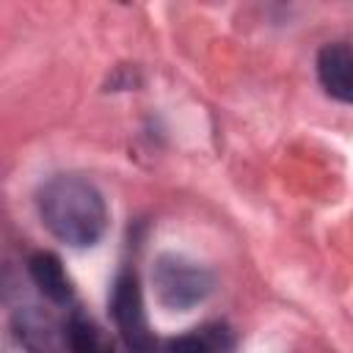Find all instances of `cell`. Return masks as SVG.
Wrapping results in <instances>:
<instances>
[{
    "mask_svg": "<svg viewBox=\"0 0 353 353\" xmlns=\"http://www.w3.org/2000/svg\"><path fill=\"white\" fill-rule=\"evenodd\" d=\"M41 223L66 245H94L108 226L102 193L83 176H52L39 190Z\"/></svg>",
    "mask_w": 353,
    "mask_h": 353,
    "instance_id": "1",
    "label": "cell"
},
{
    "mask_svg": "<svg viewBox=\"0 0 353 353\" xmlns=\"http://www.w3.org/2000/svg\"><path fill=\"white\" fill-rule=\"evenodd\" d=\"M149 353H210L207 342L201 339V334H185V336H176V339H168V342H154V347Z\"/></svg>",
    "mask_w": 353,
    "mask_h": 353,
    "instance_id": "8",
    "label": "cell"
},
{
    "mask_svg": "<svg viewBox=\"0 0 353 353\" xmlns=\"http://www.w3.org/2000/svg\"><path fill=\"white\" fill-rule=\"evenodd\" d=\"M28 270H30V279L33 284L39 287V292L52 301V303H69L74 290H72V281L63 270V262L52 254V251H36L28 262Z\"/></svg>",
    "mask_w": 353,
    "mask_h": 353,
    "instance_id": "6",
    "label": "cell"
},
{
    "mask_svg": "<svg viewBox=\"0 0 353 353\" xmlns=\"http://www.w3.org/2000/svg\"><path fill=\"white\" fill-rule=\"evenodd\" d=\"M110 314H113V323L132 353H149L154 347L157 339L149 331L143 295H141V284H138L135 273L121 270L116 276L113 290H110Z\"/></svg>",
    "mask_w": 353,
    "mask_h": 353,
    "instance_id": "3",
    "label": "cell"
},
{
    "mask_svg": "<svg viewBox=\"0 0 353 353\" xmlns=\"http://www.w3.org/2000/svg\"><path fill=\"white\" fill-rule=\"evenodd\" d=\"M17 336L28 353H63L66 350V325H58L55 317L44 314L36 306H28L17 314Z\"/></svg>",
    "mask_w": 353,
    "mask_h": 353,
    "instance_id": "4",
    "label": "cell"
},
{
    "mask_svg": "<svg viewBox=\"0 0 353 353\" xmlns=\"http://www.w3.org/2000/svg\"><path fill=\"white\" fill-rule=\"evenodd\" d=\"M317 77L334 99H339V102L353 99V52L345 41H334L320 50Z\"/></svg>",
    "mask_w": 353,
    "mask_h": 353,
    "instance_id": "5",
    "label": "cell"
},
{
    "mask_svg": "<svg viewBox=\"0 0 353 353\" xmlns=\"http://www.w3.org/2000/svg\"><path fill=\"white\" fill-rule=\"evenodd\" d=\"M66 350L69 353H113V342L91 317L74 312L66 320Z\"/></svg>",
    "mask_w": 353,
    "mask_h": 353,
    "instance_id": "7",
    "label": "cell"
},
{
    "mask_svg": "<svg viewBox=\"0 0 353 353\" xmlns=\"http://www.w3.org/2000/svg\"><path fill=\"white\" fill-rule=\"evenodd\" d=\"M154 295L165 309L185 312L201 303L212 290V273L199 262H190L179 254H163L152 270Z\"/></svg>",
    "mask_w": 353,
    "mask_h": 353,
    "instance_id": "2",
    "label": "cell"
}]
</instances>
